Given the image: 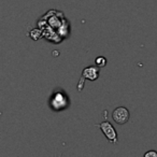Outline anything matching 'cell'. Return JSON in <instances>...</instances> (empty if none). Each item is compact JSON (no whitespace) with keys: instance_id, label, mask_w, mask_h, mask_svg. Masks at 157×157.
<instances>
[{"instance_id":"cell-4","label":"cell","mask_w":157,"mask_h":157,"mask_svg":"<svg viewBox=\"0 0 157 157\" xmlns=\"http://www.w3.org/2000/svg\"><path fill=\"white\" fill-rule=\"evenodd\" d=\"M112 118L114 122L118 125H124L130 118V113L129 110L125 107H117L113 112H112Z\"/></svg>"},{"instance_id":"cell-2","label":"cell","mask_w":157,"mask_h":157,"mask_svg":"<svg viewBox=\"0 0 157 157\" xmlns=\"http://www.w3.org/2000/svg\"><path fill=\"white\" fill-rule=\"evenodd\" d=\"M99 67H97L96 65L95 66H90V67L85 68L82 71V76L81 80L78 84V92H82V90L84 88V82L85 80H90V81H96L97 78H99Z\"/></svg>"},{"instance_id":"cell-1","label":"cell","mask_w":157,"mask_h":157,"mask_svg":"<svg viewBox=\"0 0 157 157\" xmlns=\"http://www.w3.org/2000/svg\"><path fill=\"white\" fill-rule=\"evenodd\" d=\"M51 108L55 111H60V110H65L70 105V101L68 96L63 92V90H58L55 92L51 97Z\"/></svg>"},{"instance_id":"cell-7","label":"cell","mask_w":157,"mask_h":157,"mask_svg":"<svg viewBox=\"0 0 157 157\" xmlns=\"http://www.w3.org/2000/svg\"><path fill=\"white\" fill-rule=\"evenodd\" d=\"M55 157H57V156H55Z\"/></svg>"},{"instance_id":"cell-6","label":"cell","mask_w":157,"mask_h":157,"mask_svg":"<svg viewBox=\"0 0 157 157\" xmlns=\"http://www.w3.org/2000/svg\"><path fill=\"white\" fill-rule=\"evenodd\" d=\"M143 157H157V152L155 150H150L144 153Z\"/></svg>"},{"instance_id":"cell-5","label":"cell","mask_w":157,"mask_h":157,"mask_svg":"<svg viewBox=\"0 0 157 157\" xmlns=\"http://www.w3.org/2000/svg\"><path fill=\"white\" fill-rule=\"evenodd\" d=\"M95 65L97 66V67L99 68H102V67H105V65H107V58L103 56H99L96 58V60H95Z\"/></svg>"},{"instance_id":"cell-3","label":"cell","mask_w":157,"mask_h":157,"mask_svg":"<svg viewBox=\"0 0 157 157\" xmlns=\"http://www.w3.org/2000/svg\"><path fill=\"white\" fill-rule=\"evenodd\" d=\"M96 127L101 129L102 133L105 136L107 140L112 144H116L118 141V137H117V132H116L115 128L112 126V124H110L109 122H102L100 124H97Z\"/></svg>"}]
</instances>
